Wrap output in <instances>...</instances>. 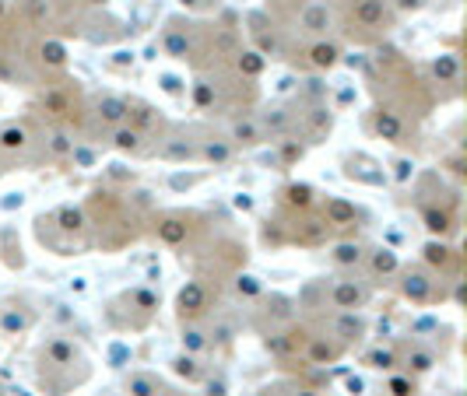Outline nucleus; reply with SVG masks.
Returning a JSON list of instances; mask_svg holds the SVG:
<instances>
[{"mask_svg": "<svg viewBox=\"0 0 467 396\" xmlns=\"http://www.w3.org/2000/svg\"><path fill=\"white\" fill-rule=\"evenodd\" d=\"M400 291H404L411 302H428V298H432V281H428V274H425L421 267H414V270H404Z\"/></svg>", "mask_w": 467, "mask_h": 396, "instance_id": "nucleus-1", "label": "nucleus"}, {"mask_svg": "<svg viewBox=\"0 0 467 396\" xmlns=\"http://www.w3.org/2000/svg\"><path fill=\"white\" fill-rule=\"evenodd\" d=\"M207 309V291H204V284H197V281H190L183 291H179V316L186 319H193V316H200Z\"/></svg>", "mask_w": 467, "mask_h": 396, "instance_id": "nucleus-2", "label": "nucleus"}, {"mask_svg": "<svg viewBox=\"0 0 467 396\" xmlns=\"http://www.w3.org/2000/svg\"><path fill=\"white\" fill-rule=\"evenodd\" d=\"M365 302V288L362 284H355V281H337V288H334V305L337 309H358Z\"/></svg>", "mask_w": 467, "mask_h": 396, "instance_id": "nucleus-3", "label": "nucleus"}, {"mask_svg": "<svg viewBox=\"0 0 467 396\" xmlns=\"http://www.w3.org/2000/svg\"><path fill=\"white\" fill-rule=\"evenodd\" d=\"M46 358H50V365H57V368H67V365H74V358H78V347H74L71 340L57 337V340H50V344H46Z\"/></svg>", "mask_w": 467, "mask_h": 396, "instance_id": "nucleus-4", "label": "nucleus"}, {"mask_svg": "<svg viewBox=\"0 0 467 396\" xmlns=\"http://www.w3.org/2000/svg\"><path fill=\"white\" fill-rule=\"evenodd\" d=\"M127 389H130V396H165V389H162V382L155 379V375H130V382H127Z\"/></svg>", "mask_w": 467, "mask_h": 396, "instance_id": "nucleus-5", "label": "nucleus"}, {"mask_svg": "<svg viewBox=\"0 0 467 396\" xmlns=\"http://www.w3.org/2000/svg\"><path fill=\"white\" fill-rule=\"evenodd\" d=\"M127 113H130V106L123 102V99H106V102H99V120L102 123H123L127 120Z\"/></svg>", "mask_w": 467, "mask_h": 396, "instance_id": "nucleus-6", "label": "nucleus"}, {"mask_svg": "<svg viewBox=\"0 0 467 396\" xmlns=\"http://www.w3.org/2000/svg\"><path fill=\"white\" fill-rule=\"evenodd\" d=\"M337 46L334 43H316L313 50H309V60H313V67H320V71H327V67H334L337 64Z\"/></svg>", "mask_w": 467, "mask_h": 396, "instance_id": "nucleus-7", "label": "nucleus"}, {"mask_svg": "<svg viewBox=\"0 0 467 396\" xmlns=\"http://www.w3.org/2000/svg\"><path fill=\"white\" fill-rule=\"evenodd\" d=\"M376 130H379L386 141H400V137H404L400 120H397L393 113H386V109H379V113H376Z\"/></svg>", "mask_w": 467, "mask_h": 396, "instance_id": "nucleus-8", "label": "nucleus"}, {"mask_svg": "<svg viewBox=\"0 0 467 396\" xmlns=\"http://www.w3.org/2000/svg\"><path fill=\"white\" fill-rule=\"evenodd\" d=\"M425 228H428L432 235H449V232H453V221H449V214H446V211L428 207V211H425Z\"/></svg>", "mask_w": 467, "mask_h": 396, "instance_id": "nucleus-9", "label": "nucleus"}, {"mask_svg": "<svg viewBox=\"0 0 467 396\" xmlns=\"http://www.w3.org/2000/svg\"><path fill=\"white\" fill-rule=\"evenodd\" d=\"M355 18L365 22V25H379L383 22V0H362L355 8Z\"/></svg>", "mask_w": 467, "mask_h": 396, "instance_id": "nucleus-10", "label": "nucleus"}, {"mask_svg": "<svg viewBox=\"0 0 467 396\" xmlns=\"http://www.w3.org/2000/svg\"><path fill=\"white\" fill-rule=\"evenodd\" d=\"M355 218V207L351 204H344V200H327V225H344V221H351Z\"/></svg>", "mask_w": 467, "mask_h": 396, "instance_id": "nucleus-11", "label": "nucleus"}, {"mask_svg": "<svg viewBox=\"0 0 467 396\" xmlns=\"http://www.w3.org/2000/svg\"><path fill=\"white\" fill-rule=\"evenodd\" d=\"M302 25L309 29V32H327V25H330V11L327 8H309L306 15H302Z\"/></svg>", "mask_w": 467, "mask_h": 396, "instance_id": "nucleus-12", "label": "nucleus"}, {"mask_svg": "<svg viewBox=\"0 0 467 396\" xmlns=\"http://www.w3.org/2000/svg\"><path fill=\"white\" fill-rule=\"evenodd\" d=\"M337 333H341V340H358L362 337V319L351 316V309H344V316L337 319Z\"/></svg>", "mask_w": 467, "mask_h": 396, "instance_id": "nucleus-13", "label": "nucleus"}, {"mask_svg": "<svg viewBox=\"0 0 467 396\" xmlns=\"http://www.w3.org/2000/svg\"><path fill=\"white\" fill-rule=\"evenodd\" d=\"M334 263H337V267H358V263H362V249L351 246V242H341V246L334 249Z\"/></svg>", "mask_w": 467, "mask_h": 396, "instance_id": "nucleus-14", "label": "nucleus"}, {"mask_svg": "<svg viewBox=\"0 0 467 396\" xmlns=\"http://www.w3.org/2000/svg\"><path fill=\"white\" fill-rule=\"evenodd\" d=\"M113 144H116L120 151H137V148H141V134H137L134 127H120V130L113 134Z\"/></svg>", "mask_w": 467, "mask_h": 396, "instance_id": "nucleus-15", "label": "nucleus"}, {"mask_svg": "<svg viewBox=\"0 0 467 396\" xmlns=\"http://www.w3.org/2000/svg\"><path fill=\"white\" fill-rule=\"evenodd\" d=\"M369 267H372V274H393L397 270V256L390 249H376L372 260H369Z\"/></svg>", "mask_w": 467, "mask_h": 396, "instance_id": "nucleus-16", "label": "nucleus"}, {"mask_svg": "<svg viewBox=\"0 0 467 396\" xmlns=\"http://www.w3.org/2000/svg\"><path fill=\"white\" fill-rule=\"evenodd\" d=\"M25 141H29V137H25V130H22V127H15V123L0 130V148H8V151L25 148Z\"/></svg>", "mask_w": 467, "mask_h": 396, "instance_id": "nucleus-17", "label": "nucleus"}, {"mask_svg": "<svg viewBox=\"0 0 467 396\" xmlns=\"http://www.w3.org/2000/svg\"><path fill=\"white\" fill-rule=\"evenodd\" d=\"M449 253H453V249H446L442 242H428V246H425V260H428L432 267H446V263L453 260Z\"/></svg>", "mask_w": 467, "mask_h": 396, "instance_id": "nucleus-18", "label": "nucleus"}, {"mask_svg": "<svg viewBox=\"0 0 467 396\" xmlns=\"http://www.w3.org/2000/svg\"><path fill=\"white\" fill-rule=\"evenodd\" d=\"M183 347H186V351H204V347H207V333H204L200 326H186V330H183Z\"/></svg>", "mask_w": 467, "mask_h": 396, "instance_id": "nucleus-19", "label": "nucleus"}, {"mask_svg": "<svg viewBox=\"0 0 467 396\" xmlns=\"http://www.w3.org/2000/svg\"><path fill=\"white\" fill-rule=\"evenodd\" d=\"M435 365V358H432V351H411L407 354V368L414 372V375H421V372H428Z\"/></svg>", "mask_w": 467, "mask_h": 396, "instance_id": "nucleus-20", "label": "nucleus"}, {"mask_svg": "<svg viewBox=\"0 0 467 396\" xmlns=\"http://www.w3.org/2000/svg\"><path fill=\"white\" fill-rule=\"evenodd\" d=\"M172 368H176V375H183V379H190V382L204 379V368H197V361H193V358H176V361H172Z\"/></svg>", "mask_w": 467, "mask_h": 396, "instance_id": "nucleus-21", "label": "nucleus"}, {"mask_svg": "<svg viewBox=\"0 0 467 396\" xmlns=\"http://www.w3.org/2000/svg\"><path fill=\"white\" fill-rule=\"evenodd\" d=\"M285 200H288L292 207H309V204H313V190H309V186H288V190H285Z\"/></svg>", "mask_w": 467, "mask_h": 396, "instance_id": "nucleus-22", "label": "nucleus"}, {"mask_svg": "<svg viewBox=\"0 0 467 396\" xmlns=\"http://www.w3.org/2000/svg\"><path fill=\"white\" fill-rule=\"evenodd\" d=\"M57 218L64 221V225H60L64 232H74V228H81V221H85V218H81V211H74V207H60V211H57Z\"/></svg>", "mask_w": 467, "mask_h": 396, "instance_id": "nucleus-23", "label": "nucleus"}, {"mask_svg": "<svg viewBox=\"0 0 467 396\" xmlns=\"http://www.w3.org/2000/svg\"><path fill=\"white\" fill-rule=\"evenodd\" d=\"M236 141H239V144H257L260 134H257V127L246 120V123H236Z\"/></svg>", "mask_w": 467, "mask_h": 396, "instance_id": "nucleus-24", "label": "nucleus"}, {"mask_svg": "<svg viewBox=\"0 0 467 396\" xmlns=\"http://www.w3.org/2000/svg\"><path fill=\"white\" fill-rule=\"evenodd\" d=\"M411 393H414V379H404V375L390 379V396H411Z\"/></svg>", "mask_w": 467, "mask_h": 396, "instance_id": "nucleus-25", "label": "nucleus"}, {"mask_svg": "<svg viewBox=\"0 0 467 396\" xmlns=\"http://www.w3.org/2000/svg\"><path fill=\"white\" fill-rule=\"evenodd\" d=\"M341 351L337 347H330V344H323V340H316L313 344V361H334Z\"/></svg>", "mask_w": 467, "mask_h": 396, "instance_id": "nucleus-26", "label": "nucleus"}, {"mask_svg": "<svg viewBox=\"0 0 467 396\" xmlns=\"http://www.w3.org/2000/svg\"><path fill=\"white\" fill-rule=\"evenodd\" d=\"M369 365H372V368H393L397 358H393V351H372V354H369Z\"/></svg>", "mask_w": 467, "mask_h": 396, "instance_id": "nucleus-27", "label": "nucleus"}, {"mask_svg": "<svg viewBox=\"0 0 467 396\" xmlns=\"http://www.w3.org/2000/svg\"><path fill=\"white\" fill-rule=\"evenodd\" d=\"M183 232H186V225H179V221H165V225H162V239H165V242H179Z\"/></svg>", "mask_w": 467, "mask_h": 396, "instance_id": "nucleus-28", "label": "nucleus"}, {"mask_svg": "<svg viewBox=\"0 0 467 396\" xmlns=\"http://www.w3.org/2000/svg\"><path fill=\"white\" fill-rule=\"evenodd\" d=\"M260 67H264V60H260L257 53H243V60H239V71H246V74H260Z\"/></svg>", "mask_w": 467, "mask_h": 396, "instance_id": "nucleus-29", "label": "nucleus"}, {"mask_svg": "<svg viewBox=\"0 0 467 396\" xmlns=\"http://www.w3.org/2000/svg\"><path fill=\"white\" fill-rule=\"evenodd\" d=\"M435 74H439V78H453V74H456V60H453V57H439V60H435Z\"/></svg>", "mask_w": 467, "mask_h": 396, "instance_id": "nucleus-30", "label": "nucleus"}, {"mask_svg": "<svg viewBox=\"0 0 467 396\" xmlns=\"http://www.w3.org/2000/svg\"><path fill=\"white\" fill-rule=\"evenodd\" d=\"M239 295H257L260 291V284H257V277H239Z\"/></svg>", "mask_w": 467, "mask_h": 396, "instance_id": "nucleus-31", "label": "nucleus"}, {"mask_svg": "<svg viewBox=\"0 0 467 396\" xmlns=\"http://www.w3.org/2000/svg\"><path fill=\"white\" fill-rule=\"evenodd\" d=\"M397 8H404V11H418V8H421V0H397Z\"/></svg>", "mask_w": 467, "mask_h": 396, "instance_id": "nucleus-32", "label": "nucleus"}, {"mask_svg": "<svg viewBox=\"0 0 467 396\" xmlns=\"http://www.w3.org/2000/svg\"><path fill=\"white\" fill-rule=\"evenodd\" d=\"M207 389H211V393H207V396H225V386H221V382H211V386H207Z\"/></svg>", "mask_w": 467, "mask_h": 396, "instance_id": "nucleus-33", "label": "nucleus"}, {"mask_svg": "<svg viewBox=\"0 0 467 396\" xmlns=\"http://www.w3.org/2000/svg\"><path fill=\"white\" fill-rule=\"evenodd\" d=\"M165 396H183V393H165Z\"/></svg>", "mask_w": 467, "mask_h": 396, "instance_id": "nucleus-34", "label": "nucleus"}, {"mask_svg": "<svg viewBox=\"0 0 467 396\" xmlns=\"http://www.w3.org/2000/svg\"><path fill=\"white\" fill-rule=\"evenodd\" d=\"M186 4H197V0H186Z\"/></svg>", "mask_w": 467, "mask_h": 396, "instance_id": "nucleus-35", "label": "nucleus"}, {"mask_svg": "<svg viewBox=\"0 0 467 396\" xmlns=\"http://www.w3.org/2000/svg\"><path fill=\"white\" fill-rule=\"evenodd\" d=\"M92 4H102V0H92Z\"/></svg>", "mask_w": 467, "mask_h": 396, "instance_id": "nucleus-36", "label": "nucleus"}]
</instances>
